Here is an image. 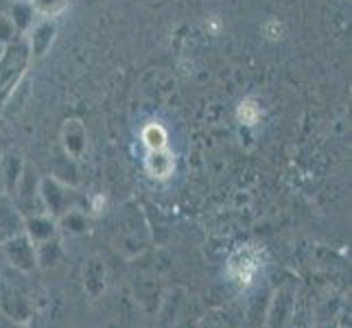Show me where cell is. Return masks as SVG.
<instances>
[{"instance_id":"6da1fadb","label":"cell","mask_w":352,"mask_h":328,"mask_svg":"<svg viewBox=\"0 0 352 328\" xmlns=\"http://www.w3.org/2000/svg\"><path fill=\"white\" fill-rule=\"evenodd\" d=\"M31 62L33 59L24 35H18L14 42L0 46V109L20 88Z\"/></svg>"},{"instance_id":"7a4b0ae2","label":"cell","mask_w":352,"mask_h":328,"mask_svg":"<svg viewBox=\"0 0 352 328\" xmlns=\"http://www.w3.org/2000/svg\"><path fill=\"white\" fill-rule=\"evenodd\" d=\"M149 243V226L147 219L140 212L138 206H125L123 215L118 221V250L127 259H133L142 254V250Z\"/></svg>"},{"instance_id":"3957f363","label":"cell","mask_w":352,"mask_h":328,"mask_svg":"<svg viewBox=\"0 0 352 328\" xmlns=\"http://www.w3.org/2000/svg\"><path fill=\"white\" fill-rule=\"evenodd\" d=\"M38 193H40V201H42L44 212L48 217H53L55 221L70 208H75V206H72V188L62 184V182L55 179L53 175L40 177Z\"/></svg>"},{"instance_id":"277c9868","label":"cell","mask_w":352,"mask_h":328,"mask_svg":"<svg viewBox=\"0 0 352 328\" xmlns=\"http://www.w3.org/2000/svg\"><path fill=\"white\" fill-rule=\"evenodd\" d=\"M0 248H3L5 259L11 263V267H16L18 272L29 274L38 267V259H35V243L24 232L3 241L0 243Z\"/></svg>"},{"instance_id":"5b68a950","label":"cell","mask_w":352,"mask_h":328,"mask_svg":"<svg viewBox=\"0 0 352 328\" xmlns=\"http://www.w3.org/2000/svg\"><path fill=\"white\" fill-rule=\"evenodd\" d=\"M59 142H62V151L72 157V160H81L88 151V129L83 125L81 118H66L59 133Z\"/></svg>"},{"instance_id":"8992f818","label":"cell","mask_w":352,"mask_h":328,"mask_svg":"<svg viewBox=\"0 0 352 328\" xmlns=\"http://www.w3.org/2000/svg\"><path fill=\"white\" fill-rule=\"evenodd\" d=\"M57 38V22L53 18H42L35 24H31V29L24 33V40H27L31 59H40L44 57Z\"/></svg>"},{"instance_id":"52a82bcc","label":"cell","mask_w":352,"mask_h":328,"mask_svg":"<svg viewBox=\"0 0 352 328\" xmlns=\"http://www.w3.org/2000/svg\"><path fill=\"white\" fill-rule=\"evenodd\" d=\"M81 278H83V289H86V294L92 300L101 298L107 289V265H105V261L101 256H90L86 263H83Z\"/></svg>"},{"instance_id":"ba28073f","label":"cell","mask_w":352,"mask_h":328,"mask_svg":"<svg viewBox=\"0 0 352 328\" xmlns=\"http://www.w3.org/2000/svg\"><path fill=\"white\" fill-rule=\"evenodd\" d=\"M24 232V215L11 199V195L0 197V243Z\"/></svg>"},{"instance_id":"9c48e42d","label":"cell","mask_w":352,"mask_h":328,"mask_svg":"<svg viewBox=\"0 0 352 328\" xmlns=\"http://www.w3.org/2000/svg\"><path fill=\"white\" fill-rule=\"evenodd\" d=\"M0 311H3V315H7L9 320L20 322V324L29 322L31 318L27 300L22 298L20 291H16L9 285H0Z\"/></svg>"},{"instance_id":"30bf717a","label":"cell","mask_w":352,"mask_h":328,"mask_svg":"<svg viewBox=\"0 0 352 328\" xmlns=\"http://www.w3.org/2000/svg\"><path fill=\"white\" fill-rule=\"evenodd\" d=\"M144 168L153 179H168L175 171V155L173 151L164 147V149H155L147 151L144 155Z\"/></svg>"},{"instance_id":"8fae6325","label":"cell","mask_w":352,"mask_h":328,"mask_svg":"<svg viewBox=\"0 0 352 328\" xmlns=\"http://www.w3.org/2000/svg\"><path fill=\"white\" fill-rule=\"evenodd\" d=\"M291 309H294V294H291V289H278L270 309H267V328H285Z\"/></svg>"},{"instance_id":"7c38bea8","label":"cell","mask_w":352,"mask_h":328,"mask_svg":"<svg viewBox=\"0 0 352 328\" xmlns=\"http://www.w3.org/2000/svg\"><path fill=\"white\" fill-rule=\"evenodd\" d=\"M57 232V221L46 212H35L24 217V234H27L35 245L46 239H53Z\"/></svg>"},{"instance_id":"4fadbf2b","label":"cell","mask_w":352,"mask_h":328,"mask_svg":"<svg viewBox=\"0 0 352 328\" xmlns=\"http://www.w3.org/2000/svg\"><path fill=\"white\" fill-rule=\"evenodd\" d=\"M256 254H254L252 250H239L232 259H230V265H228V270L230 274H232L239 283L243 285H250L252 283V278L254 274L258 272V263H256Z\"/></svg>"},{"instance_id":"5bb4252c","label":"cell","mask_w":352,"mask_h":328,"mask_svg":"<svg viewBox=\"0 0 352 328\" xmlns=\"http://www.w3.org/2000/svg\"><path fill=\"white\" fill-rule=\"evenodd\" d=\"M24 168H27V164H24V160L18 153H7L3 157V184H5L7 195H11V193L16 190Z\"/></svg>"},{"instance_id":"9a60e30c","label":"cell","mask_w":352,"mask_h":328,"mask_svg":"<svg viewBox=\"0 0 352 328\" xmlns=\"http://www.w3.org/2000/svg\"><path fill=\"white\" fill-rule=\"evenodd\" d=\"M75 162L77 160H72V157H68L62 151V155H59V157H53V177L62 182V184L75 188L79 184V175H77Z\"/></svg>"},{"instance_id":"2e32d148","label":"cell","mask_w":352,"mask_h":328,"mask_svg":"<svg viewBox=\"0 0 352 328\" xmlns=\"http://www.w3.org/2000/svg\"><path fill=\"white\" fill-rule=\"evenodd\" d=\"M64 252H62V245H59V241L53 237V239H46L42 243L35 245V259H38V267H55L59 261H62Z\"/></svg>"},{"instance_id":"e0dca14e","label":"cell","mask_w":352,"mask_h":328,"mask_svg":"<svg viewBox=\"0 0 352 328\" xmlns=\"http://www.w3.org/2000/svg\"><path fill=\"white\" fill-rule=\"evenodd\" d=\"M140 140L147 147V151H155V149H164L168 147V131L162 123H147L140 131Z\"/></svg>"},{"instance_id":"ac0fdd59","label":"cell","mask_w":352,"mask_h":328,"mask_svg":"<svg viewBox=\"0 0 352 328\" xmlns=\"http://www.w3.org/2000/svg\"><path fill=\"white\" fill-rule=\"evenodd\" d=\"M11 18V22L16 24V29L20 35H24L29 29H31V24H33V9L31 5L27 3V0H22V3H16L14 7H11V11L7 14Z\"/></svg>"},{"instance_id":"d6986e66","label":"cell","mask_w":352,"mask_h":328,"mask_svg":"<svg viewBox=\"0 0 352 328\" xmlns=\"http://www.w3.org/2000/svg\"><path fill=\"white\" fill-rule=\"evenodd\" d=\"M57 223L62 226L64 230H68L70 234H83L88 230V219L81 210L70 208L68 212H64L62 217L57 219Z\"/></svg>"},{"instance_id":"ffe728a7","label":"cell","mask_w":352,"mask_h":328,"mask_svg":"<svg viewBox=\"0 0 352 328\" xmlns=\"http://www.w3.org/2000/svg\"><path fill=\"white\" fill-rule=\"evenodd\" d=\"M27 3L40 18H57L68 7V0H27Z\"/></svg>"},{"instance_id":"44dd1931","label":"cell","mask_w":352,"mask_h":328,"mask_svg":"<svg viewBox=\"0 0 352 328\" xmlns=\"http://www.w3.org/2000/svg\"><path fill=\"white\" fill-rule=\"evenodd\" d=\"M136 296L147 309H153L157 298H160V291H157V285L153 278H140L136 283Z\"/></svg>"},{"instance_id":"7402d4cb","label":"cell","mask_w":352,"mask_h":328,"mask_svg":"<svg viewBox=\"0 0 352 328\" xmlns=\"http://www.w3.org/2000/svg\"><path fill=\"white\" fill-rule=\"evenodd\" d=\"M236 118H239V123L241 125H245V127H254L261 120V107L258 103L254 101V99H245V101H241L239 109H236Z\"/></svg>"},{"instance_id":"603a6c76","label":"cell","mask_w":352,"mask_h":328,"mask_svg":"<svg viewBox=\"0 0 352 328\" xmlns=\"http://www.w3.org/2000/svg\"><path fill=\"white\" fill-rule=\"evenodd\" d=\"M18 29H16V24L11 22L9 16H0V46H5L9 42H14L18 38Z\"/></svg>"},{"instance_id":"cb8c5ba5","label":"cell","mask_w":352,"mask_h":328,"mask_svg":"<svg viewBox=\"0 0 352 328\" xmlns=\"http://www.w3.org/2000/svg\"><path fill=\"white\" fill-rule=\"evenodd\" d=\"M175 328H197L195 324H190V322H182V324H177Z\"/></svg>"}]
</instances>
